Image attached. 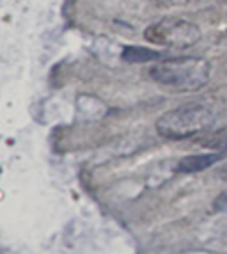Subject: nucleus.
<instances>
[{
    "instance_id": "20e7f679",
    "label": "nucleus",
    "mask_w": 227,
    "mask_h": 254,
    "mask_svg": "<svg viewBox=\"0 0 227 254\" xmlns=\"http://www.w3.org/2000/svg\"><path fill=\"white\" fill-rule=\"evenodd\" d=\"M226 157L224 153H206V155H188L183 157L177 162V171L179 173H201V171L208 169L217 162H220Z\"/></svg>"
},
{
    "instance_id": "0eeeda50",
    "label": "nucleus",
    "mask_w": 227,
    "mask_h": 254,
    "mask_svg": "<svg viewBox=\"0 0 227 254\" xmlns=\"http://www.w3.org/2000/svg\"><path fill=\"white\" fill-rule=\"evenodd\" d=\"M213 208L217 212H227V192H222V194L215 199Z\"/></svg>"
},
{
    "instance_id": "39448f33",
    "label": "nucleus",
    "mask_w": 227,
    "mask_h": 254,
    "mask_svg": "<svg viewBox=\"0 0 227 254\" xmlns=\"http://www.w3.org/2000/svg\"><path fill=\"white\" fill-rule=\"evenodd\" d=\"M160 57H162L160 52L151 50V48H146V47H126L122 50V59L126 61V63H133V64L149 63V61H156L160 59Z\"/></svg>"
},
{
    "instance_id": "6e6552de",
    "label": "nucleus",
    "mask_w": 227,
    "mask_h": 254,
    "mask_svg": "<svg viewBox=\"0 0 227 254\" xmlns=\"http://www.w3.org/2000/svg\"><path fill=\"white\" fill-rule=\"evenodd\" d=\"M219 176H220V178H224V180H227V165H224L222 169L219 171Z\"/></svg>"
},
{
    "instance_id": "f03ea898",
    "label": "nucleus",
    "mask_w": 227,
    "mask_h": 254,
    "mask_svg": "<svg viewBox=\"0 0 227 254\" xmlns=\"http://www.w3.org/2000/svg\"><path fill=\"white\" fill-rule=\"evenodd\" d=\"M215 123L213 110L199 103H188L172 109L160 116L156 121V130L165 139H188L208 130Z\"/></svg>"
},
{
    "instance_id": "7ed1b4c3",
    "label": "nucleus",
    "mask_w": 227,
    "mask_h": 254,
    "mask_svg": "<svg viewBox=\"0 0 227 254\" xmlns=\"http://www.w3.org/2000/svg\"><path fill=\"white\" fill-rule=\"evenodd\" d=\"M146 39L165 47H192L201 39L197 25L179 18H165L146 30Z\"/></svg>"
},
{
    "instance_id": "f257e3e1",
    "label": "nucleus",
    "mask_w": 227,
    "mask_h": 254,
    "mask_svg": "<svg viewBox=\"0 0 227 254\" xmlns=\"http://www.w3.org/2000/svg\"><path fill=\"white\" fill-rule=\"evenodd\" d=\"M210 63L195 55L165 59L149 69L153 80L174 91L201 89L210 80Z\"/></svg>"
},
{
    "instance_id": "423d86ee",
    "label": "nucleus",
    "mask_w": 227,
    "mask_h": 254,
    "mask_svg": "<svg viewBox=\"0 0 227 254\" xmlns=\"http://www.w3.org/2000/svg\"><path fill=\"white\" fill-rule=\"evenodd\" d=\"M204 146L215 149V151L227 155V137H226V133H219V135H215L213 139H210L208 142H204Z\"/></svg>"
}]
</instances>
